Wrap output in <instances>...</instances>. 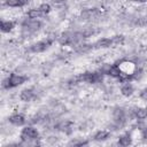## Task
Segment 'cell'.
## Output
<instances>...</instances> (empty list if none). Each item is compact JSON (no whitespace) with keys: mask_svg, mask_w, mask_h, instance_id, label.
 I'll use <instances>...</instances> for the list:
<instances>
[{"mask_svg":"<svg viewBox=\"0 0 147 147\" xmlns=\"http://www.w3.org/2000/svg\"><path fill=\"white\" fill-rule=\"evenodd\" d=\"M53 127L56 129L59 132L65 134V136H70V134L74 132L75 124H74V122L70 121V119H64V121H60V122H57Z\"/></svg>","mask_w":147,"mask_h":147,"instance_id":"52a82bcc","label":"cell"},{"mask_svg":"<svg viewBox=\"0 0 147 147\" xmlns=\"http://www.w3.org/2000/svg\"><path fill=\"white\" fill-rule=\"evenodd\" d=\"M42 28V22L40 20H31L24 17L21 22V36L23 38H30L31 36L39 32Z\"/></svg>","mask_w":147,"mask_h":147,"instance_id":"3957f363","label":"cell"},{"mask_svg":"<svg viewBox=\"0 0 147 147\" xmlns=\"http://www.w3.org/2000/svg\"><path fill=\"white\" fill-rule=\"evenodd\" d=\"M102 16V11L99 8H84L79 11L78 14V20L82 22H92V21H96L99 18H101Z\"/></svg>","mask_w":147,"mask_h":147,"instance_id":"8992f818","label":"cell"},{"mask_svg":"<svg viewBox=\"0 0 147 147\" xmlns=\"http://www.w3.org/2000/svg\"><path fill=\"white\" fill-rule=\"evenodd\" d=\"M57 42L61 46H75V34L74 31H64L57 36Z\"/></svg>","mask_w":147,"mask_h":147,"instance_id":"ba28073f","label":"cell"},{"mask_svg":"<svg viewBox=\"0 0 147 147\" xmlns=\"http://www.w3.org/2000/svg\"><path fill=\"white\" fill-rule=\"evenodd\" d=\"M20 146H40V133L33 125H24L20 132Z\"/></svg>","mask_w":147,"mask_h":147,"instance_id":"6da1fadb","label":"cell"},{"mask_svg":"<svg viewBox=\"0 0 147 147\" xmlns=\"http://www.w3.org/2000/svg\"><path fill=\"white\" fill-rule=\"evenodd\" d=\"M80 31H82V33H83V36H84L85 39L91 38V37H93V36H95V34L98 33V30H96V28H94V26H85V28L82 29Z\"/></svg>","mask_w":147,"mask_h":147,"instance_id":"44dd1931","label":"cell"},{"mask_svg":"<svg viewBox=\"0 0 147 147\" xmlns=\"http://www.w3.org/2000/svg\"><path fill=\"white\" fill-rule=\"evenodd\" d=\"M57 40V37L55 36H47L38 41H34L32 44H30L28 47H26V52L28 53H31V54H39V53H44L45 51H47L52 45L53 42Z\"/></svg>","mask_w":147,"mask_h":147,"instance_id":"277c9868","label":"cell"},{"mask_svg":"<svg viewBox=\"0 0 147 147\" xmlns=\"http://www.w3.org/2000/svg\"><path fill=\"white\" fill-rule=\"evenodd\" d=\"M111 137V131L110 130H98L94 134H93V140L98 141V142H102L108 140Z\"/></svg>","mask_w":147,"mask_h":147,"instance_id":"2e32d148","label":"cell"},{"mask_svg":"<svg viewBox=\"0 0 147 147\" xmlns=\"http://www.w3.org/2000/svg\"><path fill=\"white\" fill-rule=\"evenodd\" d=\"M29 2L30 0H3L2 6L7 8H23Z\"/></svg>","mask_w":147,"mask_h":147,"instance_id":"9a60e30c","label":"cell"},{"mask_svg":"<svg viewBox=\"0 0 147 147\" xmlns=\"http://www.w3.org/2000/svg\"><path fill=\"white\" fill-rule=\"evenodd\" d=\"M133 142V138L131 136L130 132H125V133H122L121 136H118L117 138V145L122 146V147H126V146H130L132 145Z\"/></svg>","mask_w":147,"mask_h":147,"instance_id":"e0dca14e","label":"cell"},{"mask_svg":"<svg viewBox=\"0 0 147 147\" xmlns=\"http://www.w3.org/2000/svg\"><path fill=\"white\" fill-rule=\"evenodd\" d=\"M140 130V134H141V138L144 139H147V125H144L142 127L139 129Z\"/></svg>","mask_w":147,"mask_h":147,"instance_id":"cb8c5ba5","label":"cell"},{"mask_svg":"<svg viewBox=\"0 0 147 147\" xmlns=\"http://www.w3.org/2000/svg\"><path fill=\"white\" fill-rule=\"evenodd\" d=\"M102 79H103V75L99 70H95V71H84V72L79 74L78 76L71 78L68 83H69V85H76L79 83L95 85V84L101 83Z\"/></svg>","mask_w":147,"mask_h":147,"instance_id":"7a4b0ae2","label":"cell"},{"mask_svg":"<svg viewBox=\"0 0 147 147\" xmlns=\"http://www.w3.org/2000/svg\"><path fill=\"white\" fill-rule=\"evenodd\" d=\"M16 24H17L16 21L2 18L1 22H0V30H1L2 33H9L16 28Z\"/></svg>","mask_w":147,"mask_h":147,"instance_id":"4fadbf2b","label":"cell"},{"mask_svg":"<svg viewBox=\"0 0 147 147\" xmlns=\"http://www.w3.org/2000/svg\"><path fill=\"white\" fill-rule=\"evenodd\" d=\"M132 24H133L134 26H140V28L147 26V14H145V15H140V16L133 18Z\"/></svg>","mask_w":147,"mask_h":147,"instance_id":"ffe728a7","label":"cell"},{"mask_svg":"<svg viewBox=\"0 0 147 147\" xmlns=\"http://www.w3.org/2000/svg\"><path fill=\"white\" fill-rule=\"evenodd\" d=\"M68 145H70V146H85V145H88V140H86L84 138H77V139H72L71 141H69Z\"/></svg>","mask_w":147,"mask_h":147,"instance_id":"7402d4cb","label":"cell"},{"mask_svg":"<svg viewBox=\"0 0 147 147\" xmlns=\"http://www.w3.org/2000/svg\"><path fill=\"white\" fill-rule=\"evenodd\" d=\"M121 94L125 98H130L134 94V85L132 84V82H124L121 85Z\"/></svg>","mask_w":147,"mask_h":147,"instance_id":"5bb4252c","label":"cell"},{"mask_svg":"<svg viewBox=\"0 0 147 147\" xmlns=\"http://www.w3.org/2000/svg\"><path fill=\"white\" fill-rule=\"evenodd\" d=\"M130 2H134V3H145L147 2V0H129Z\"/></svg>","mask_w":147,"mask_h":147,"instance_id":"d4e9b609","label":"cell"},{"mask_svg":"<svg viewBox=\"0 0 147 147\" xmlns=\"http://www.w3.org/2000/svg\"><path fill=\"white\" fill-rule=\"evenodd\" d=\"M8 123L13 126H24L26 123V117L22 113H13L8 116Z\"/></svg>","mask_w":147,"mask_h":147,"instance_id":"30bf717a","label":"cell"},{"mask_svg":"<svg viewBox=\"0 0 147 147\" xmlns=\"http://www.w3.org/2000/svg\"><path fill=\"white\" fill-rule=\"evenodd\" d=\"M37 98V91L34 87L23 88L20 93V100L22 102H31Z\"/></svg>","mask_w":147,"mask_h":147,"instance_id":"8fae6325","label":"cell"},{"mask_svg":"<svg viewBox=\"0 0 147 147\" xmlns=\"http://www.w3.org/2000/svg\"><path fill=\"white\" fill-rule=\"evenodd\" d=\"M131 109H132L133 119H137L138 122H142L147 119V107H133Z\"/></svg>","mask_w":147,"mask_h":147,"instance_id":"7c38bea8","label":"cell"},{"mask_svg":"<svg viewBox=\"0 0 147 147\" xmlns=\"http://www.w3.org/2000/svg\"><path fill=\"white\" fill-rule=\"evenodd\" d=\"M114 40L113 37H102L99 38L93 42V48L94 49H107L110 47H114Z\"/></svg>","mask_w":147,"mask_h":147,"instance_id":"9c48e42d","label":"cell"},{"mask_svg":"<svg viewBox=\"0 0 147 147\" xmlns=\"http://www.w3.org/2000/svg\"><path fill=\"white\" fill-rule=\"evenodd\" d=\"M38 7H39V9L42 11V14H44L45 16L48 15V14L52 11V5L48 3V2H42V3H40Z\"/></svg>","mask_w":147,"mask_h":147,"instance_id":"603a6c76","label":"cell"},{"mask_svg":"<svg viewBox=\"0 0 147 147\" xmlns=\"http://www.w3.org/2000/svg\"><path fill=\"white\" fill-rule=\"evenodd\" d=\"M28 80H29V77L25 76V75L16 74V72H10L6 78H3L1 87H2V90H6V91L13 90V88H16V87L23 85Z\"/></svg>","mask_w":147,"mask_h":147,"instance_id":"5b68a950","label":"cell"},{"mask_svg":"<svg viewBox=\"0 0 147 147\" xmlns=\"http://www.w3.org/2000/svg\"><path fill=\"white\" fill-rule=\"evenodd\" d=\"M92 49H94L93 48V44H87V42H84V41L74 47V52L77 53V54H87Z\"/></svg>","mask_w":147,"mask_h":147,"instance_id":"ac0fdd59","label":"cell"},{"mask_svg":"<svg viewBox=\"0 0 147 147\" xmlns=\"http://www.w3.org/2000/svg\"><path fill=\"white\" fill-rule=\"evenodd\" d=\"M45 15L42 14V11L39 9V7H34V8H30L29 10H26L25 13V17L31 18V20H40L41 17H44Z\"/></svg>","mask_w":147,"mask_h":147,"instance_id":"d6986e66","label":"cell"}]
</instances>
